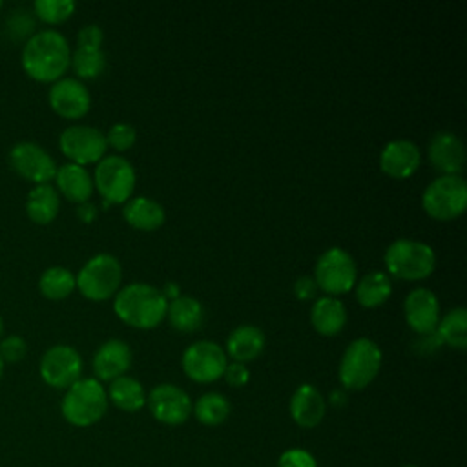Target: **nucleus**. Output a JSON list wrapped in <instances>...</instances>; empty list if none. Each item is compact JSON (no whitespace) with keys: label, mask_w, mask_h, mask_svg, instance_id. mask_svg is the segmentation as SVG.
Segmentation results:
<instances>
[{"label":"nucleus","mask_w":467,"mask_h":467,"mask_svg":"<svg viewBox=\"0 0 467 467\" xmlns=\"http://www.w3.org/2000/svg\"><path fill=\"white\" fill-rule=\"evenodd\" d=\"M71 62L67 38L57 29L33 33L22 47V67L38 82H55L62 78Z\"/></svg>","instance_id":"nucleus-1"},{"label":"nucleus","mask_w":467,"mask_h":467,"mask_svg":"<svg viewBox=\"0 0 467 467\" xmlns=\"http://www.w3.org/2000/svg\"><path fill=\"white\" fill-rule=\"evenodd\" d=\"M168 299L148 283H130L115 294L113 310L130 327L155 328L166 317Z\"/></svg>","instance_id":"nucleus-2"},{"label":"nucleus","mask_w":467,"mask_h":467,"mask_svg":"<svg viewBox=\"0 0 467 467\" xmlns=\"http://www.w3.org/2000/svg\"><path fill=\"white\" fill-rule=\"evenodd\" d=\"M383 263L390 275L403 281H420L434 272L436 254L423 241L400 237L385 248Z\"/></svg>","instance_id":"nucleus-3"},{"label":"nucleus","mask_w":467,"mask_h":467,"mask_svg":"<svg viewBox=\"0 0 467 467\" xmlns=\"http://www.w3.org/2000/svg\"><path fill=\"white\" fill-rule=\"evenodd\" d=\"M108 409V394L95 378H80L69 389L60 403L62 416L75 427H89L97 423Z\"/></svg>","instance_id":"nucleus-4"},{"label":"nucleus","mask_w":467,"mask_h":467,"mask_svg":"<svg viewBox=\"0 0 467 467\" xmlns=\"http://www.w3.org/2000/svg\"><path fill=\"white\" fill-rule=\"evenodd\" d=\"M383 361L381 348L368 337L352 339L339 361L337 376L345 389L359 390L365 389L379 372Z\"/></svg>","instance_id":"nucleus-5"},{"label":"nucleus","mask_w":467,"mask_h":467,"mask_svg":"<svg viewBox=\"0 0 467 467\" xmlns=\"http://www.w3.org/2000/svg\"><path fill=\"white\" fill-rule=\"evenodd\" d=\"M120 261L106 252L89 257L75 275L77 288L84 297L91 301H104L113 297L120 288Z\"/></svg>","instance_id":"nucleus-6"},{"label":"nucleus","mask_w":467,"mask_h":467,"mask_svg":"<svg viewBox=\"0 0 467 467\" xmlns=\"http://www.w3.org/2000/svg\"><path fill=\"white\" fill-rule=\"evenodd\" d=\"M421 206L432 219H456L467 208L465 179L462 175H438L425 186Z\"/></svg>","instance_id":"nucleus-7"},{"label":"nucleus","mask_w":467,"mask_h":467,"mask_svg":"<svg viewBox=\"0 0 467 467\" xmlns=\"http://www.w3.org/2000/svg\"><path fill=\"white\" fill-rule=\"evenodd\" d=\"M358 268L354 257L341 246L327 248L316 261L314 281L327 296H341L354 288Z\"/></svg>","instance_id":"nucleus-8"},{"label":"nucleus","mask_w":467,"mask_h":467,"mask_svg":"<svg viewBox=\"0 0 467 467\" xmlns=\"http://www.w3.org/2000/svg\"><path fill=\"white\" fill-rule=\"evenodd\" d=\"M135 181V168L122 155H106L95 166L93 186L108 204L126 202L133 193Z\"/></svg>","instance_id":"nucleus-9"},{"label":"nucleus","mask_w":467,"mask_h":467,"mask_svg":"<svg viewBox=\"0 0 467 467\" xmlns=\"http://www.w3.org/2000/svg\"><path fill=\"white\" fill-rule=\"evenodd\" d=\"M184 374L197 383H212L219 379L228 365L224 348L210 339L190 343L181 358Z\"/></svg>","instance_id":"nucleus-10"},{"label":"nucleus","mask_w":467,"mask_h":467,"mask_svg":"<svg viewBox=\"0 0 467 467\" xmlns=\"http://www.w3.org/2000/svg\"><path fill=\"white\" fill-rule=\"evenodd\" d=\"M60 151L75 164H89L99 162L106 153V137L104 133L88 124H73L67 126L58 137Z\"/></svg>","instance_id":"nucleus-11"},{"label":"nucleus","mask_w":467,"mask_h":467,"mask_svg":"<svg viewBox=\"0 0 467 467\" xmlns=\"http://www.w3.org/2000/svg\"><path fill=\"white\" fill-rule=\"evenodd\" d=\"M40 376L53 389H69L82 374V358L71 345H53L40 358Z\"/></svg>","instance_id":"nucleus-12"},{"label":"nucleus","mask_w":467,"mask_h":467,"mask_svg":"<svg viewBox=\"0 0 467 467\" xmlns=\"http://www.w3.org/2000/svg\"><path fill=\"white\" fill-rule=\"evenodd\" d=\"M11 168L35 184H47L55 179L57 164L53 157L36 142H16L9 151Z\"/></svg>","instance_id":"nucleus-13"},{"label":"nucleus","mask_w":467,"mask_h":467,"mask_svg":"<svg viewBox=\"0 0 467 467\" xmlns=\"http://www.w3.org/2000/svg\"><path fill=\"white\" fill-rule=\"evenodd\" d=\"M146 401L151 416L166 425H181L192 412L190 396L181 387L171 383L155 385Z\"/></svg>","instance_id":"nucleus-14"},{"label":"nucleus","mask_w":467,"mask_h":467,"mask_svg":"<svg viewBox=\"0 0 467 467\" xmlns=\"http://www.w3.org/2000/svg\"><path fill=\"white\" fill-rule=\"evenodd\" d=\"M49 106L64 119H80L91 106V95L84 82L73 77H62L49 88Z\"/></svg>","instance_id":"nucleus-15"},{"label":"nucleus","mask_w":467,"mask_h":467,"mask_svg":"<svg viewBox=\"0 0 467 467\" xmlns=\"http://www.w3.org/2000/svg\"><path fill=\"white\" fill-rule=\"evenodd\" d=\"M407 325L420 336L432 334L440 321V301L431 288H414L403 299Z\"/></svg>","instance_id":"nucleus-16"},{"label":"nucleus","mask_w":467,"mask_h":467,"mask_svg":"<svg viewBox=\"0 0 467 467\" xmlns=\"http://www.w3.org/2000/svg\"><path fill=\"white\" fill-rule=\"evenodd\" d=\"M421 162V151L409 139L389 140L379 151V168L392 179L410 177Z\"/></svg>","instance_id":"nucleus-17"},{"label":"nucleus","mask_w":467,"mask_h":467,"mask_svg":"<svg viewBox=\"0 0 467 467\" xmlns=\"http://www.w3.org/2000/svg\"><path fill=\"white\" fill-rule=\"evenodd\" d=\"M427 157L441 175H460L465 164L463 142L452 131H438L427 144Z\"/></svg>","instance_id":"nucleus-18"},{"label":"nucleus","mask_w":467,"mask_h":467,"mask_svg":"<svg viewBox=\"0 0 467 467\" xmlns=\"http://www.w3.org/2000/svg\"><path fill=\"white\" fill-rule=\"evenodd\" d=\"M131 365V348L126 341L111 337L106 339L93 356V370L99 379L113 381L119 376H124V372Z\"/></svg>","instance_id":"nucleus-19"},{"label":"nucleus","mask_w":467,"mask_h":467,"mask_svg":"<svg viewBox=\"0 0 467 467\" xmlns=\"http://www.w3.org/2000/svg\"><path fill=\"white\" fill-rule=\"evenodd\" d=\"M325 409V398L310 383L299 385L290 398V416L299 427L312 429L317 423H321Z\"/></svg>","instance_id":"nucleus-20"},{"label":"nucleus","mask_w":467,"mask_h":467,"mask_svg":"<svg viewBox=\"0 0 467 467\" xmlns=\"http://www.w3.org/2000/svg\"><path fill=\"white\" fill-rule=\"evenodd\" d=\"M55 181L62 195L71 202H88L93 193V177L89 171L75 162H66L57 168Z\"/></svg>","instance_id":"nucleus-21"},{"label":"nucleus","mask_w":467,"mask_h":467,"mask_svg":"<svg viewBox=\"0 0 467 467\" xmlns=\"http://www.w3.org/2000/svg\"><path fill=\"white\" fill-rule=\"evenodd\" d=\"M122 215L130 226L144 232L157 230L166 219L162 204L146 195L130 197L122 206Z\"/></svg>","instance_id":"nucleus-22"},{"label":"nucleus","mask_w":467,"mask_h":467,"mask_svg":"<svg viewBox=\"0 0 467 467\" xmlns=\"http://www.w3.org/2000/svg\"><path fill=\"white\" fill-rule=\"evenodd\" d=\"M310 323L321 336H336L347 323V308L334 296H321L310 306Z\"/></svg>","instance_id":"nucleus-23"},{"label":"nucleus","mask_w":467,"mask_h":467,"mask_svg":"<svg viewBox=\"0 0 467 467\" xmlns=\"http://www.w3.org/2000/svg\"><path fill=\"white\" fill-rule=\"evenodd\" d=\"M265 348V332L255 325L235 327L226 339V352L234 361L244 363L255 359Z\"/></svg>","instance_id":"nucleus-24"},{"label":"nucleus","mask_w":467,"mask_h":467,"mask_svg":"<svg viewBox=\"0 0 467 467\" xmlns=\"http://www.w3.org/2000/svg\"><path fill=\"white\" fill-rule=\"evenodd\" d=\"M60 208L58 192L47 184H35L26 199V213L36 224H49Z\"/></svg>","instance_id":"nucleus-25"},{"label":"nucleus","mask_w":467,"mask_h":467,"mask_svg":"<svg viewBox=\"0 0 467 467\" xmlns=\"http://www.w3.org/2000/svg\"><path fill=\"white\" fill-rule=\"evenodd\" d=\"M166 317L173 328L181 332H193L202 325L204 310L199 299L192 296H179L168 301Z\"/></svg>","instance_id":"nucleus-26"},{"label":"nucleus","mask_w":467,"mask_h":467,"mask_svg":"<svg viewBox=\"0 0 467 467\" xmlns=\"http://www.w3.org/2000/svg\"><path fill=\"white\" fill-rule=\"evenodd\" d=\"M356 299L365 308H376L383 305L392 294V281L385 272H367L356 285Z\"/></svg>","instance_id":"nucleus-27"},{"label":"nucleus","mask_w":467,"mask_h":467,"mask_svg":"<svg viewBox=\"0 0 467 467\" xmlns=\"http://www.w3.org/2000/svg\"><path fill=\"white\" fill-rule=\"evenodd\" d=\"M113 405L126 412H135L146 405V392L139 379L131 376H119L109 383L106 392Z\"/></svg>","instance_id":"nucleus-28"},{"label":"nucleus","mask_w":467,"mask_h":467,"mask_svg":"<svg viewBox=\"0 0 467 467\" xmlns=\"http://www.w3.org/2000/svg\"><path fill=\"white\" fill-rule=\"evenodd\" d=\"M436 334L441 343L465 348L467 347V310L463 306L451 308L443 317H440Z\"/></svg>","instance_id":"nucleus-29"},{"label":"nucleus","mask_w":467,"mask_h":467,"mask_svg":"<svg viewBox=\"0 0 467 467\" xmlns=\"http://www.w3.org/2000/svg\"><path fill=\"white\" fill-rule=\"evenodd\" d=\"M75 288V275L66 266H49L40 274L38 290L47 299H64Z\"/></svg>","instance_id":"nucleus-30"},{"label":"nucleus","mask_w":467,"mask_h":467,"mask_svg":"<svg viewBox=\"0 0 467 467\" xmlns=\"http://www.w3.org/2000/svg\"><path fill=\"white\" fill-rule=\"evenodd\" d=\"M192 410L201 423L219 425L230 414V401L219 392H206L195 401Z\"/></svg>","instance_id":"nucleus-31"},{"label":"nucleus","mask_w":467,"mask_h":467,"mask_svg":"<svg viewBox=\"0 0 467 467\" xmlns=\"http://www.w3.org/2000/svg\"><path fill=\"white\" fill-rule=\"evenodd\" d=\"M75 73L80 78H95L106 67V55L100 47H78L71 53V62Z\"/></svg>","instance_id":"nucleus-32"},{"label":"nucleus","mask_w":467,"mask_h":467,"mask_svg":"<svg viewBox=\"0 0 467 467\" xmlns=\"http://www.w3.org/2000/svg\"><path fill=\"white\" fill-rule=\"evenodd\" d=\"M75 7L77 4L73 0H36L33 4L36 16L47 24H60L67 20Z\"/></svg>","instance_id":"nucleus-33"},{"label":"nucleus","mask_w":467,"mask_h":467,"mask_svg":"<svg viewBox=\"0 0 467 467\" xmlns=\"http://www.w3.org/2000/svg\"><path fill=\"white\" fill-rule=\"evenodd\" d=\"M106 137V144L115 148L117 151H126L130 150L135 140H137V131L131 124L128 122H115L109 126L108 133L104 135Z\"/></svg>","instance_id":"nucleus-34"},{"label":"nucleus","mask_w":467,"mask_h":467,"mask_svg":"<svg viewBox=\"0 0 467 467\" xmlns=\"http://www.w3.org/2000/svg\"><path fill=\"white\" fill-rule=\"evenodd\" d=\"M27 352V345L20 336H7L0 341V358L4 363H16Z\"/></svg>","instance_id":"nucleus-35"},{"label":"nucleus","mask_w":467,"mask_h":467,"mask_svg":"<svg viewBox=\"0 0 467 467\" xmlns=\"http://www.w3.org/2000/svg\"><path fill=\"white\" fill-rule=\"evenodd\" d=\"M277 467H317V465L310 452L303 449H288L279 456Z\"/></svg>","instance_id":"nucleus-36"},{"label":"nucleus","mask_w":467,"mask_h":467,"mask_svg":"<svg viewBox=\"0 0 467 467\" xmlns=\"http://www.w3.org/2000/svg\"><path fill=\"white\" fill-rule=\"evenodd\" d=\"M224 379L228 385L232 387H243L248 383L250 379V370L246 368L244 363H239V361H232L226 365L224 372H223Z\"/></svg>","instance_id":"nucleus-37"},{"label":"nucleus","mask_w":467,"mask_h":467,"mask_svg":"<svg viewBox=\"0 0 467 467\" xmlns=\"http://www.w3.org/2000/svg\"><path fill=\"white\" fill-rule=\"evenodd\" d=\"M102 40H104V33L97 24H88L80 27L77 35L78 47H100Z\"/></svg>","instance_id":"nucleus-38"},{"label":"nucleus","mask_w":467,"mask_h":467,"mask_svg":"<svg viewBox=\"0 0 467 467\" xmlns=\"http://www.w3.org/2000/svg\"><path fill=\"white\" fill-rule=\"evenodd\" d=\"M292 290H294V296H296L297 299H312V297L316 296V292H317V285H316L314 277H310V275H299V277L294 281Z\"/></svg>","instance_id":"nucleus-39"},{"label":"nucleus","mask_w":467,"mask_h":467,"mask_svg":"<svg viewBox=\"0 0 467 467\" xmlns=\"http://www.w3.org/2000/svg\"><path fill=\"white\" fill-rule=\"evenodd\" d=\"M77 215L82 223H91L97 217V206L91 202H80L77 206Z\"/></svg>","instance_id":"nucleus-40"},{"label":"nucleus","mask_w":467,"mask_h":467,"mask_svg":"<svg viewBox=\"0 0 467 467\" xmlns=\"http://www.w3.org/2000/svg\"><path fill=\"white\" fill-rule=\"evenodd\" d=\"M161 292H162V296H164L168 301H171V299H175V297L181 296V294H179V285H175V283H171V281L166 283Z\"/></svg>","instance_id":"nucleus-41"},{"label":"nucleus","mask_w":467,"mask_h":467,"mask_svg":"<svg viewBox=\"0 0 467 467\" xmlns=\"http://www.w3.org/2000/svg\"><path fill=\"white\" fill-rule=\"evenodd\" d=\"M330 401H332L334 405L341 407V405H345L347 396H345V392H343V390H332V392H330Z\"/></svg>","instance_id":"nucleus-42"},{"label":"nucleus","mask_w":467,"mask_h":467,"mask_svg":"<svg viewBox=\"0 0 467 467\" xmlns=\"http://www.w3.org/2000/svg\"><path fill=\"white\" fill-rule=\"evenodd\" d=\"M2 374H4V361H2V358H0V378H2Z\"/></svg>","instance_id":"nucleus-43"},{"label":"nucleus","mask_w":467,"mask_h":467,"mask_svg":"<svg viewBox=\"0 0 467 467\" xmlns=\"http://www.w3.org/2000/svg\"><path fill=\"white\" fill-rule=\"evenodd\" d=\"M2 332H4V321H2V316H0V336H2Z\"/></svg>","instance_id":"nucleus-44"},{"label":"nucleus","mask_w":467,"mask_h":467,"mask_svg":"<svg viewBox=\"0 0 467 467\" xmlns=\"http://www.w3.org/2000/svg\"><path fill=\"white\" fill-rule=\"evenodd\" d=\"M403 467H416V465H403Z\"/></svg>","instance_id":"nucleus-45"},{"label":"nucleus","mask_w":467,"mask_h":467,"mask_svg":"<svg viewBox=\"0 0 467 467\" xmlns=\"http://www.w3.org/2000/svg\"><path fill=\"white\" fill-rule=\"evenodd\" d=\"M2 5H4V4H2V0H0V9H2Z\"/></svg>","instance_id":"nucleus-46"}]
</instances>
